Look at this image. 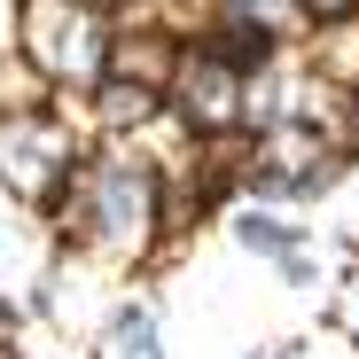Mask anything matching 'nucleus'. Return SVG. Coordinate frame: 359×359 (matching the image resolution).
<instances>
[{
	"instance_id": "obj_1",
	"label": "nucleus",
	"mask_w": 359,
	"mask_h": 359,
	"mask_svg": "<svg viewBox=\"0 0 359 359\" xmlns=\"http://www.w3.org/2000/svg\"><path fill=\"white\" fill-rule=\"evenodd\" d=\"M47 234L63 258L109 266V273H149L156 258H172L156 156L141 141H94L86 164L71 172V188L47 203Z\"/></svg>"
},
{
	"instance_id": "obj_2",
	"label": "nucleus",
	"mask_w": 359,
	"mask_h": 359,
	"mask_svg": "<svg viewBox=\"0 0 359 359\" xmlns=\"http://www.w3.org/2000/svg\"><path fill=\"white\" fill-rule=\"evenodd\" d=\"M109 8L102 0H16V55L55 86V102H79L109 79Z\"/></svg>"
},
{
	"instance_id": "obj_3",
	"label": "nucleus",
	"mask_w": 359,
	"mask_h": 359,
	"mask_svg": "<svg viewBox=\"0 0 359 359\" xmlns=\"http://www.w3.org/2000/svg\"><path fill=\"white\" fill-rule=\"evenodd\" d=\"M86 149H94V133L71 117V102L0 117V196L47 219V203L71 188V172L86 164Z\"/></svg>"
},
{
	"instance_id": "obj_4",
	"label": "nucleus",
	"mask_w": 359,
	"mask_h": 359,
	"mask_svg": "<svg viewBox=\"0 0 359 359\" xmlns=\"http://www.w3.org/2000/svg\"><path fill=\"white\" fill-rule=\"evenodd\" d=\"M351 172V156L344 149H328L313 126H297V117H273V126H258L250 133V196L258 203H313V196H328L336 180Z\"/></svg>"
},
{
	"instance_id": "obj_5",
	"label": "nucleus",
	"mask_w": 359,
	"mask_h": 359,
	"mask_svg": "<svg viewBox=\"0 0 359 359\" xmlns=\"http://www.w3.org/2000/svg\"><path fill=\"white\" fill-rule=\"evenodd\" d=\"M164 109H172L196 141H211V133H250V126H243V71H234L211 39H188V47H180V71H172V86H164Z\"/></svg>"
},
{
	"instance_id": "obj_6",
	"label": "nucleus",
	"mask_w": 359,
	"mask_h": 359,
	"mask_svg": "<svg viewBox=\"0 0 359 359\" xmlns=\"http://www.w3.org/2000/svg\"><path fill=\"white\" fill-rule=\"evenodd\" d=\"M172 71H180V39H172L164 24H117V32H109V79H117V86L164 94Z\"/></svg>"
},
{
	"instance_id": "obj_7",
	"label": "nucleus",
	"mask_w": 359,
	"mask_h": 359,
	"mask_svg": "<svg viewBox=\"0 0 359 359\" xmlns=\"http://www.w3.org/2000/svg\"><path fill=\"white\" fill-rule=\"evenodd\" d=\"M297 63H305L320 86L351 94L359 102V8L336 16V24H313V32H297Z\"/></svg>"
},
{
	"instance_id": "obj_8",
	"label": "nucleus",
	"mask_w": 359,
	"mask_h": 359,
	"mask_svg": "<svg viewBox=\"0 0 359 359\" xmlns=\"http://www.w3.org/2000/svg\"><path fill=\"white\" fill-rule=\"evenodd\" d=\"M226 234H234V250H250V258H289L297 243H305V226L297 219H281V203H258V196H243V203H226Z\"/></svg>"
},
{
	"instance_id": "obj_9",
	"label": "nucleus",
	"mask_w": 359,
	"mask_h": 359,
	"mask_svg": "<svg viewBox=\"0 0 359 359\" xmlns=\"http://www.w3.org/2000/svg\"><path fill=\"white\" fill-rule=\"evenodd\" d=\"M102 351H109V359H164L156 305H141V297H117V305L102 313Z\"/></svg>"
},
{
	"instance_id": "obj_10",
	"label": "nucleus",
	"mask_w": 359,
	"mask_h": 359,
	"mask_svg": "<svg viewBox=\"0 0 359 359\" xmlns=\"http://www.w3.org/2000/svg\"><path fill=\"white\" fill-rule=\"evenodd\" d=\"M24 109H55V86L24 63V55H8V63H0V117H24Z\"/></svg>"
},
{
	"instance_id": "obj_11",
	"label": "nucleus",
	"mask_w": 359,
	"mask_h": 359,
	"mask_svg": "<svg viewBox=\"0 0 359 359\" xmlns=\"http://www.w3.org/2000/svg\"><path fill=\"white\" fill-rule=\"evenodd\" d=\"M328 328L344 344H359V266H344V281L328 289Z\"/></svg>"
},
{
	"instance_id": "obj_12",
	"label": "nucleus",
	"mask_w": 359,
	"mask_h": 359,
	"mask_svg": "<svg viewBox=\"0 0 359 359\" xmlns=\"http://www.w3.org/2000/svg\"><path fill=\"white\" fill-rule=\"evenodd\" d=\"M219 16H243V24H273V32H289V39H297V8H289V0H219Z\"/></svg>"
},
{
	"instance_id": "obj_13",
	"label": "nucleus",
	"mask_w": 359,
	"mask_h": 359,
	"mask_svg": "<svg viewBox=\"0 0 359 359\" xmlns=\"http://www.w3.org/2000/svg\"><path fill=\"white\" fill-rule=\"evenodd\" d=\"M297 359H359V344H344L336 328H320V336H297Z\"/></svg>"
},
{
	"instance_id": "obj_14",
	"label": "nucleus",
	"mask_w": 359,
	"mask_h": 359,
	"mask_svg": "<svg viewBox=\"0 0 359 359\" xmlns=\"http://www.w3.org/2000/svg\"><path fill=\"white\" fill-rule=\"evenodd\" d=\"M297 8V32H313V24H336V16H351L359 0H289Z\"/></svg>"
},
{
	"instance_id": "obj_15",
	"label": "nucleus",
	"mask_w": 359,
	"mask_h": 359,
	"mask_svg": "<svg viewBox=\"0 0 359 359\" xmlns=\"http://www.w3.org/2000/svg\"><path fill=\"white\" fill-rule=\"evenodd\" d=\"M16 55V0H0V63Z\"/></svg>"
},
{
	"instance_id": "obj_16",
	"label": "nucleus",
	"mask_w": 359,
	"mask_h": 359,
	"mask_svg": "<svg viewBox=\"0 0 359 359\" xmlns=\"http://www.w3.org/2000/svg\"><path fill=\"white\" fill-rule=\"evenodd\" d=\"M250 359H297V344H266V351H250Z\"/></svg>"
}]
</instances>
